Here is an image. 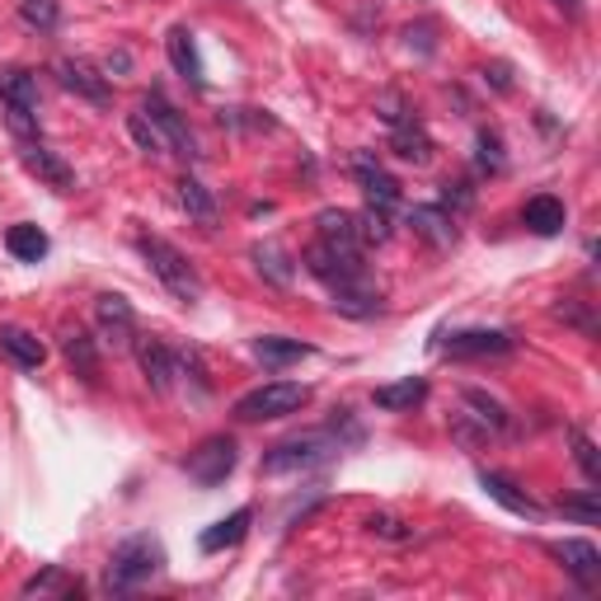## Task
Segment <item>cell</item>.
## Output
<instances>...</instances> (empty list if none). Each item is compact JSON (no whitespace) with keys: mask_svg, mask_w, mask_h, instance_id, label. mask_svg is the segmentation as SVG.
<instances>
[{"mask_svg":"<svg viewBox=\"0 0 601 601\" xmlns=\"http://www.w3.org/2000/svg\"><path fill=\"white\" fill-rule=\"evenodd\" d=\"M319 240L343 245V249H362V235H357V217L353 211H319Z\"/></svg>","mask_w":601,"mask_h":601,"instance_id":"obj_26","label":"cell"},{"mask_svg":"<svg viewBox=\"0 0 601 601\" xmlns=\"http://www.w3.org/2000/svg\"><path fill=\"white\" fill-rule=\"evenodd\" d=\"M137 249H141V259L150 264V273H156L160 283L184 300V306L203 300V277H198V268L188 264L184 249H175L169 240H160V235H137Z\"/></svg>","mask_w":601,"mask_h":601,"instance_id":"obj_1","label":"cell"},{"mask_svg":"<svg viewBox=\"0 0 601 601\" xmlns=\"http://www.w3.org/2000/svg\"><path fill=\"white\" fill-rule=\"evenodd\" d=\"M427 400V381L423 376H404V381H391V385H376L372 404L385 414H410Z\"/></svg>","mask_w":601,"mask_h":601,"instance_id":"obj_17","label":"cell"},{"mask_svg":"<svg viewBox=\"0 0 601 601\" xmlns=\"http://www.w3.org/2000/svg\"><path fill=\"white\" fill-rule=\"evenodd\" d=\"M141 114L150 118V127L160 132V141H165V150H175V156H184V160H198L203 150H198V137L188 132V122L179 118V109L169 104L160 90H150L146 99H141Z\"/></svg>","mask_w":601,"mask_h":601,"instance_id":"obj_7","label":"cell"},{"mask_svg":"<svg viewBox=\"0 0 601 601\" xmlns=\"http://www.w3.org/2000/svg\"><path fill=\"white\" fill-rule=\"evenodd\" d=\"M357 184L367 188L372 207H395V203H400V184L385 175V169H376L372 160H357Z\"/></svg>","mask_w":601,"mask_h":601,"instance_id":"obj_27","label":"cell"},{"mask_svg":"<svg viewBox=\"0 0 601 601\" xmlns=\"http://www.w3.org/2000/svg\"><path fill=\"white\" fill-rule=\"evenodd\" d=\"M480 489L489 493L493 503H503L508 512H518V518H531V522H541V518H545V508L535 503L531 493H522L508 475H499V470H480Z\"/></svg>","mask_w":601,"mask_h":601,"instance_id":"obj_13","label":"cell"},{"mask_svg":"<svg viewBox=\"0 0 601 601\" xmlns=\"http://www.w3.org/2000/svg\"><path fill=\"white\" fill-rule=\"evenodd\" d=\"M437 348L446 357H508L518 348V338L508 329H451V334H442Z\"/></svg>","mask_w":601,"mask_h":601,"instance_id":"obj_9","label":"cell"},{"mask_svg":"<svg viewBox=\"0 0 601 601\" xmlns=\"http://www.w3.org/2000/svg\"><path fill=\"white\" fill-rule=\"evenodd\" d=\"M395 156L400 160H414V165H423L427 156H433V141H427L418 127H400L395 132Z\"/></svg>","mask_w":601,"mask_h":601,"instance_id":"obj_31","label":"cell"},{"mask_svg":"<svg viewBox=\"0 0 601 601\" xmlns=\"http://www.w3.org/2000/svg\"><path fill=\"white\" fill-rule=\"evenodd\" d=\"M61 353H67L71 372H76L85 385H95V381H99V348H95V338L85 334V329H71L67 338H61Z\"/></svg>","mask_w":601,"mask_h":601,"instance_id":"obj_21","label":"cell"},{"mask_svg":"<svg viewBox=\"0 0 601 601\" xmlns=\"http://www.w3.org/2000/svg\"><path fill=\"white\" fill-rule=\"evenodd\" d=\"M137 362H141V372H146V381H150V391H160V395L175 391L179 353H169L165 343H156V338H141V343H137Z\"/></svg>","mask_w":601,"mask_h":601,"instance_id":"obj_12","label":"cell"},{"mask_svg":"<svg viewBox=\"0 0 601 601\" xmlns=\"http://www.w3.org/2000/svg\"><path fill=\"white\" fill-rule=\"evenodd\" d=\"M550 554H554V560H560L583 588H592L597 578H601V554H597L592 541H554Z\"/></svg>","mask_w":601,"mask_h":601,"instance_id":"obj_15","label":"cell"},{"mask_svg":"<svg viewBox=\"0 0 601 601\" xmlns=\"http://www.w3.org/2000/svg\"><path fill=\"white\" fill-rule=\"evenodd\" d=\"M235 461H240V446H235V437H207L198 451H188L184 470H188V475L198 480L203 489H217V484L230 480Z\"/></svg>","mask_w":601,"mask_h":601,"instance_id":"obj_8","label":"cell"},{"mask_svg":"<svg viewBox=\"0 0 601 601\" xmlns=\"http://www.w3.org/2000/svg\"><path fill=\"white\" fill-rule=\"evenodd\" d=\"M569 437H573V456H578V465H583V475H588L592 484H601V456H597L592 437H588V433H569Z\"/></svg>","mask_w":601,"mask_h":601,"instance_id":"obj_33","label":"cell"},{"mask_svg":"<svg viewBox=\"0 0 601 601\" xmlns=\"http://www.w3.org/2000/svg\"><path fill=\"white\" fill-rule=\"evenodd\" d=\"M311 404V385H296V381H268L259 391H249L235 400V418L240 423H268V418H287L296 410Z\"/></svg>","mask_w":601,"mask_h":601,"instance_id":"obj_3","label":"cell"},{"mask_svg":"<svg viewBox=\"0 0 601 601\" xmlns=\"http://www.w3.org/2000/svg\"><path fill=\"white\" fill-rule=\"evenodd\" d=\"M165 569V545L156 535H132V541H122L109 560V588L114 592H132L141 583H150Z\"/></svg>","mask_w":601,"mask_h":601,"instance_id":"obj_2","label":"cell"},{"mask_svg":"<svg viewBox=\"0 0 601 601\" xmlns=\"http://www.w3.org/2000/svg\"><path fill=\"white\" fill-rule=\"evenodd\" d=\"M367 531L372 535H385V541H410V535H414L400 518H391V512H376V518H367Z\"/></svg>","mask_w":601,"mask_h":601,"instance_id":"obj_34","label":"cell"},{"mask_svg":"<svg viewBox=\"0 0 601 601\" xmlns=\"http://www.w3.org/2000/svg\"><path fill=\"white\" fill-rule=\"evenodd\" d=\"M127 127H132L137 146H141V150H150V156H156V150H165L160 132H156V127H150V118H146V114H132V118H127Z\"/></svg>","mask_w":601,"mask_h":601,"instance_id":"obj_35","label":"cell"},{"mask_svg":"<svg viewBox=\"0 0 601 601\" xmlns=\"http://www.w3.org/2000/svg\"><path fill=\"white\" fill-rule=\"evenodd\" d=\"M165 48H169V61H175V71L188 80V85H207V71H203V57H198V38H193L188 24H175L165 38Z\"/></svg>","mask_w":601,"mask_h":601,"instance_id":"obj_14","label":"cell"},{"mask_svg":"<svg viewBox=\"0 0 601 601\" xmlns=\"http://www.w3.org/2000/svg\"><path fill=\"white\" fill-rule=\"evenodd\" d=\"M522 221H526V230H535V235H560L564 221H569V211H564L560 198H531V203L522 207Z\"/></svg>","mask_w":601,"mask_h":601,"instance_id":"obj_24","label":"cell"},{"mask_svg":"<svg viewBox=\"0 0 601 601\" xmlns=\"http://www.w3.org/2000/svg\"><path fill=\"white\" fill-rule=\"evenodd\" d=\"M410 226L423 235V240H433L437 249L456 245V221H451L442 207H414V211H410Z\"/></svg>","mask_w":601,"mask_h":601,"instance_id":"obj_23","label":"cell"},{"mask_svg":"<svg viewBox=\"0 0 601 601\" xmlns=\"http://www.w3.org/2000/svg\"><path fill=\"white\" fill-rule=\"evenodd\" d=\"M95 319H99V329H104V338H109L114 348H132V338H137V315H132V306H127L122 296L104 292V296L95 300Z\"/></svg>","mask_w":601,"mask_h":601,"instance_id":"obj_10","label":"cell"},{"mask_svg":"<svg viewBox=\"0 0 601 601\" xmlns=\"http://www.w3.org/2000/svg\"><path fill=\"white\" fill-rule=\"evenodd\" d=\"M0 109H6L10 132L33 141L38 137V80L19 67H6L0 71Z\"/></svg>","mask_w":601,"mask_h":601,"instance_id":"obj_4","label":"cell"},{"mask_svg":"<svg viewBox=\"0 0 601 601\" xmlns=\"http://www.w3.org/2000/svg\"><path fill=\"white\" fill-rule=\"evenodd\" d=\"M461 400L470 404V410H475V418H480L484 427H493V433H508V410H503V404L493 400V395H484V391H465Z\"/></svg>","mask_w":601,"mask_h":601,"instance_id":"obj_29","label":"cell"},{"mask_svg":"<svg viewBox=\"0 0 601 601\" xmlns=\"http://www.w3.org/2000/svg\"><path fill=\"white\" fill-rule=\"evenodd\" d=\"M19 19H24L29 29L52 33L61 24V6H57V0H19Z\"/></svg>","mask_w":601,"mask_h":601,"instance_id":"obj_30","label":"cell"},{"mask_svg":"<svg viewBox=\"0 0 601 601\" xmlns=\"http://www.w3.org/2000/svg\"><path fill=\"white\" fill-rule=\"evenodd\" d=\"M0 353H6L14 367H24V372H38L42 362H48V348H42V338L29 334V329H19V325H0Z\"/></svg>","mask_w":601,"mask_h":601,"instance_id":"obj_16","label":"cell"},{"mask_svg":"<svg viewBox=\"0 0 601 601\" xmlns=\"http://www.w3.org/2000/svg\"><path fill=\"white\" fill-rule=\"evenodd\" d=\"M19 160H24V169L38 179V184H48V188H57V193H67L71 184H76V175H71V165L57 156V150H48L42 141H24V150H19Z\"/></svg>","mask_w":601,"mask_h":601,"instance_id":"obj_11","label":"cell"},{"mask_svg":"<svg viewBox=\"0 0 601 601\" xmlns=\"http://www.w3.org/2000/svg\"><path fill=\"white\" fill-rule=\"evenodd\" d=\"M311 353H315V348H311V343H300V338H283V334L254 338V357H259L264 367H273V372H283V367H292V362L311 357Z\"/></svg>","mask_w":601,"mask_h":601,"instance_id":"obj_19","label":"cell"},{"mask_svg":"<svg viewBox=\"0 0 601 601\" xmlns=\"http://www.w3.org/2000/svg\"><path fill=\"white\" fill-rule=\"evenodd\" d=\"M338 451L334 433H300V437H287L277 442L268 456H264V475H292V470H311L319 461H329Z\"/></svg>","mask_w":601,"mask_h":601,"instance_id":"obj_6","label":"cell"},{"mask_svg":"<svg viewBox=\"0 0 601 601\" xmlns=\"http://www.w3.org/2000/svg\"><path fill=\"white\" fill-rule=\"evenodd\" d=\"M67 588H71L67 578H61L57 569H48L42 578H29V583H24V597H33V592H67Z\"/></svg>","mask_w":601,"mask_h":601,"instance_id":"obj_37","label":"cell"},{"mask_svg":"<svg viewBox=\"0 0 601 601\" xmlns=\"http://www.w3.org/2000/svg\"><path fill=\"white\" fill-rule=\"evenodd\" d=\"M6 249L14 254L19 264H38L42 254L52 249V240H48V230H38L33 221H19V226L6 230Z\"/></svg>","mask_w":601,"mask_h":601,"instance_id":"obj_22","label":"cell"},{"mask_svg":"<svg viewBox=\"0 0 601 601\" xmlns=\"http://www.w3.org/2000/svg\"><path fill=\"white\" fill-rule=\"evenodd\" d=\"M554 6H560L564 14H573V19H578V14H583V0H554Z\"/></svg>","mask_w":601,"mask_h":601,"instance_id":"obj_38","label":"cell"},{"mask_svg":"<svg viewBox=\"0 0 601 601\" xmlns=\"http://www.w3.org/2000/svg\"><path fill=\"white\" fill-rule=\"evenodd\" d=\"M57 80H61V90H71L80 99H90V104H109V80L95 76L85 61H57Z\"/></svg>","mask_w":601,"mask_h":601,"instance_id":"obj_18","label":"cell"},{"mask_svg":"<svg viewBox=\"0 0 601 601\" xmlns=\"http://www.w3.org/2000/svg\"><path fill=\"white\" fill-rule=\"evenodd\" d=\"M306 268L319 277V283H329L334 292L367 283V264H362V249H343V245H329V240H315V245L306 249Z\"/></svg>","mask_w":601,"mask_h":601,"instance_id":"obj_5","label":"cell"},{"mask_svg":"<svg viewBox=\"0 0 601 601\" xmlns=\"http://www.w3.org/2000/svg\"><path fill=\"white\" fill-rule=\"evenodd\" d=\"M254 264H259V273L268 277V283H277V287H287L292 277H296V264L277 245H259V249H254Z\"/></svg>","mask_w":601,"mask_h":601,"instance_id":"obj_28","label":"cell"},{"mask_svg":"<svg viewBox=\"0 0 601 601\" xmlns=\"http://www.w3.org/2000/svg\"><path fill=\"white\" fill-rule=\"evenodd\" d=\"M249 522H254V508H235L230 512V518H221L217 526H207L203 531V550L207 554H217V550H230V545H240L245 541V535H249Z\"/></svg>","mask_w":601,"mask_h":601,"instance_id":"obj_20","label":"cell"},{"mask_svg":"<svg viewBox=\"0 0 601 601\" xmlns=\"http://www.w3.org/2000/svg\"><path fill=\"white\" fill-rule=\"evenodd\" d=\"M560 512H564V518H573V522H583V526H597V522H601V499H597V489L578 493V499H564Z\"/></svg>","mask_w":601,"mask_h":601,"instance_id":"obj_32","label":"cell"},{"mask_svg":"<svg viewBox=\"0 0 601 601\" xmlns=\"http://www.w3.org/2000/svg\"><path fill=\"white\" fill-rule=\"evenodd\" d=\"M179 203L193 221H203V226H217V198H211V188L203 179H179Z\"/></svg>","mask_w":601,"mask_h":601,"instance_id":"obj_25","label":"cell"},{"mask_svg":"<svg viewBox=\"0 0 601 601\" xmlns=\"http://www.w3.org/2000/svg\"><path fill=\"white\" fill-rule=\"evenodd\" d=\"M480 165L484 169H503V141L493 132H480Z\"/></svg>","mask_w":601,"mask_h":601,"instance_id":"obj_36","label":"cell"}]
</instances>
